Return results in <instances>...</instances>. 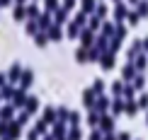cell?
Segmentation results:
<instances>
[{
	"label": "cell",
	"mask_w": 148,
	"mask_h": 140,
	"mask_svg": "<svg viewBox=\"0 0 148 140\" xmlns=\"http://www.w3.org/2000/svg\"><path fill=\"white\" fill-rule=\"evenodd\" d=\"M51 39H61V29H58V27L51 29Z\"/></svg>",
	"instance_id": "cell-3"
},
{
	"label": "cell",
	"mask_w": 148,
	"mask_h": 140,
	"mask_svg": "<svg viewBox=\"0 0 148 140\" xmlns=\"http://www.w3.org/2000/svg\"><path fill=\"white\" fill-rule=\"evenodd\" d=\"M102 87H104V82H102V80H97V82H95V87H92V92H102Z\"/></svg>",
	"instance_id": "cell-1"
},
{
	"label": "cell",
	"mask_w": 148,
	"mask_h": 140,
	"mask_svg": "<svg viewBox=\"0 0 148 140\" xmlns=\"http://www.w3.org/2000/svg\"><path fill=\"white\" fill-rule=\"evenodd\" d=\"M90 140H100V133H92V138Z\"/></svg>",
	"instance_id": "cell-5"
},
{
	"label": "cell",
	"mask_w": 148,
	"mask_h": 140,
	"mask_svg": "<svg viewBox=\"0 0 148 140\" xmlns=\"http://www.w3.org/2000/svg\"><path fill=\"white\" fill-rule=\"evenodd\" d=\"M15 20H24V10H22V7L15 10Z\"/></svg>",
	"instance_id": "cell-2"
},
{
	"label": "cell",
	"mask_w": 148,
	"mask_h": 140,
	"mask_svg": "<svg viewBox=\"0 0 148 140\" xmlns=\"http://www.w3.org/2000/svg\"><path fill=\"white\" fill-rule=\"evenodd\" d=\"M136 111H138V106H136V104H129V114H131V116H134Z\"/></svg>",
	"instance_id": "cell-4"
}]
</instances>
